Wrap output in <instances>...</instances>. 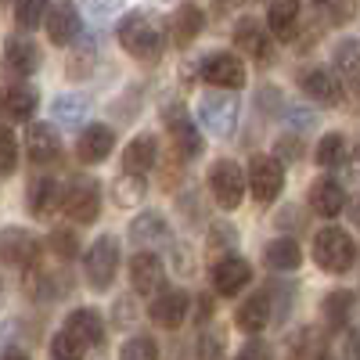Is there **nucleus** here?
<instances>
[{"label":"nucleus","mask_w":360,"mask_h":360,"mask_svg":"<svg viewBox=\"0 0 360 360\" xmlns=\"http://www.w3.org/2000/svg\"><path fill=\"white\" fill-rule=\"evenodd\" d=\"M234 360H270V349L263 342H252V346H245L242 353H238Z\"/></svg>","instance_id":"47"},{"label":"nucleus","mask_w":360,"mask_h":360,"mask_svg":"<svg viewBox=\"0 0 360 360\" xmlns=\"http://www.w3.org/2000/svg\"><path fill=\"white\" fill-rule=\"evenodd\" d=\"M65 332H69V335H76L86 349L105 342V324H101V314H98V310H90V307H76V310L65 317Z\"/></svg>","instance_id":"24"},{"label":"nucleus","mask_w":360,"mask_h":360,"mask_svg":"<svg viewBox=\"0 0 360 360\" xmlns=\"http://www.w3.org/2000/svg\"><path fill=\"white\" fill-rule=\"evenodd\" d=\"M299 90H303L310 101H317V105H339V101H342V83H339V76H335L332 69H321V65L299 72Z\"/></svg>","instance_id":"13"},{"label":"nucleus","mask_w":360,"mask_h":360,"mask_svg":"<svg viewBox=\"0 0 360 360\" xmlns=\"http://www.w3.org/2000/svg\"><path fill=\"white\" fill-rule=\"evenodd\" d=\"M202 29H205V15H202V8H195V4L176 8L173 18H169V37H173L176 47H191V44L198 40Z\"/></svg>","instance_id":"27"},{"label":"nucleus","mask_w":360,"mask_h":360,"mask_svg":"<svg viewBox=\"0 0 360 360\" xmlns=\"http://www.w3.org/2000/svg\"><path fill=\"white\" fill-rule=\"evenodd\" d=\"M166 123H169V137H173V148H176V159H195V155H202V134L195 130V123H191V115L180 108V105H173L169 112H166Z\"/></svg>","instance_id":"14"},{"label":"nucleus","mask_w":360,"mask_h":360,"mask_svg":"<svg viewBox=\"0 0 360 360\" xmlns=\"http://www.w3.org/2000/svg\"><path fill=\"white\" fill-rule=\"evenodd\" d=\"M321 360H335V356H328V353H324V356H321Z\"/></svg>","instance_id":"55"},{"label":"nucleus","mask_w":360,"mask_h":360,"mask_svg":"<svg viewBox=\"0 0 360 360\" xmlns=\"http://www.w3.org/2000/svg\"><path fill=\"white\" fill-rule=\"evenodd\" d=\"M115 274H119V242L112 234H101L86 249V281H90V288L105 292L115 281Z\"/></svg>","instance_id":"6"},{"label":"nucleus","mask_w":360,"mask_h":360,"mask_svg":"<svg viewBox=\"0 0 360 360\" xmlns=\"http://www.w3.org/2000/svg\"><path fill=\"white\" fill-rule=\"evenodd\" d=\"M130 285L137 295H155L162 285H166V263L155 256V252H137L130 259Z\"/></svg>","instance_id":"15"},{"label":"nucleus","mask_w":360,"mask_h":360,"mask_svg":"<svg viewBox=\"0 0 360 360\" xmlns=\"http://www.w3.org/2000/svg\"><path fill=\"white\" fill-rule=\"evenodd\" d=\"M310 209L317 217H339L342 209H346V188L339 184L335 176H317L314 184H310Z\"/></svg>","instance_id":"20"},{"label":"nucleus","mask_w":360,"mask_h":360,"mask_svg":"<svg viewBox=\"0 0 360 360\" xmlns=\"http://www.w3.org/2000/svg\"><path fill=\"white\" fill-rule=\"evenodd\" d=\"M40 25H47V40L54 47H69L83 33V18H79V8L72 4V0H58V4H51L44 11Z\"/></svg>","instance_id":"8"},{"label":"nucleus","mask_w":360,"mask_h":360,"mask_svg":"<svg viewBox=\"0 0 360 360\" xmlns=\"http://www.w3.org/2000/svg\"><path fill=\"white\" fill-rule=\"evenodd\" d=\"M119 44H123V51L134 54L137 62H155L166 51V37H162L159 22L144 11H130L119 22Z\"/></svg>","instance_id":"1"},{"label":"nucleus","mask_w":360,"mask_h":360,"mask_svg":"<svg viewBox=\"0 0 360 360\" xmlns=\"http://www.w3.org/2000/svg\"><path fill=\"white\" fill-rule=\"evenodd\" d=\"M18 169V137L8 123H0V176H11Z\"/></svg>","instance_id":"37"},{"label":"nucleus","mask_w":360,"mask_h":360,"mask_svg":"<svg viewBox=\"0 0 360 360\" xmlns=\"http://www.w3.org/2000/svg\"><path fill=\"white\" fill-rule=\"evenodd\" d=\"M51 356H54V360H83V356H86V346L62 328V332L51 339Z\"/></svg>","instance_id":"38"},{"label":"nucleus","mask_w":360,"mask_h":360,"mask_svg":"<svg viewBox=\"0 0 360 360\" xmlns=\"http://www.w3.org/2000/svg\"><path fill=\"white\" fill-rule=\"evenodd\" d=\"M346 162V137L335 130V134H324L321 144H317V166L332 169V166H342Z\"/></svg>","instance_id":"35"},{"label":"nucleus","mask_w":360,"mask_h":360,"mask_svg":"<svg viewBox=\"0 0 360 360\" xmlns=\"http://www.w3.org/2000/svg\"><path fill=\"white\" fill-rule=\"evenodd\" d=\"M202 79L217 90H238L245 86V62L231 51H217L202 62Z\"/></svg>","instance_id":"9"},{"label":"nucleus","mask_w":360,"mask_h":360,"mask_svg":"<svg viewBox=\"0 0 360 360\" xmlns=\"http://www.w3.org/2000/svg\"><path fill=\"white\" fill-rule=\"evenodd\" d=\"M224 353H227L224 332H217V328H205V332L198 335V360H224Z\"/></svg>","instance_id":"40"},{"label":"nucleus","mask_w":360,"mask_h":360,"mask_svg":"<svg viewBox=\"0 0 360 360\" xmlns=\"http://www.w3.org/2000/svg\"><path fill=\"white\" fill-rule=\"evenodd\" d=\"M119 8H123V0H86V11L94 15V18H108Z\"/></svg>","instance_id":"46"},{"label":"nucleus","mask_w":360,"mask_h":360,"mask_svg":"<svg viewBox=\"0 0 360 360\" xmlns=\"http://www.w3.org/2000/svg\"><path fill=\"white\" fill-rule=\"evenodd\" d=\"M346 360H356V335L346 332Z\"/></svg>","instance_id":"51"},{"label":"nucleus","mask_w":360,"mask_h":360,"mask_svg":"<svg viewBox=\"0 0 360 360\" xmlns=\"http://www.w3.org/2000/svg\"><path fill=\"white\" fill-rule=\"evenodd\" d=\"M263 259H266L270 270H299V263H303V249H299V242H292V238H274V242L266 245Z\"/></svg>","instance_id":"30"},{"label":"nucleus","mask_w":360,"mask_h":360,"mask_svg":"<svg viewBox=\"0 0 360 360\" xmlns=\"http://www.w3.org/2000/svg\"><path fill=\"white\" fill-rule=\"evenodd\" d=\"M299 0H270L266 4V33L278 40H295V25H299Z\"/></svg>","instance_id":"22"},{"label":"nucleus","mask_w":360,"mask_h":360,"mask_svg":"<svg viewBox=\"0 0 360 360\" xmlns=\"http://www.w3.org/2000/svg\"><path fill=\"white\" fill-rule=\"evenodd\" d=\"M324 349H321V339L314 328H303L288 339V360H321Z\"/></svg>","instance_id":"34"},{"label":"nucleus","mask_w":360,"mask_h":360,"mask_svg":"<svg viewBox=\"0 0 360 360\" xmlns=\"http://www.w3.org/2000/svg\"><path fill=\"white\" fill-rule=\"evenodd\" d=\"M40 259V238L37 234H29L22 227H4L0 231V263H8V266H33Z\"/></svg>","instance_id":"10"},{"label":"nucleus","mask_w":360,"mask_h":360,"mask_svg":"<svg viewBox=\"0 0 360 360\" xmlns=\"http://www.w3.org/2000/svg\"><path fill=\"white\" fill-rule=\"evenodd\" d=\"M25 288H29V295H33V299H40V303H47V299H58V295H62L58 274H51V270H44V266H29Z\"/></svg>","instance_id":"32"},{"label":"nucleus","mask_w":360,"mask_h":360,"mask_svg":"<svg viewBox=\"0 0 360 360\" xmlns=\"http://www.w3.org/2000/svg\"><path fill=\"white\" fill-rule=\"evenodd\" d=\"M58 205H62V184L54 176H37L29 184V213L37 220H51Z\"/></svg>","instance_id":"25"},{"label":"nucleus","mask_w":360,"mask_h":360,"mask_svg":"<svg viewBox=\"0 0 360 360\" xmlns=\"http://www.w3.org/2000/svg\"><path fill=\"white\" fill-rule=\"evenodd\" d=\"M144 195H148V184H144V176H141V173H123V176H115V180H112V202H115L119 209L137 205Z\"/></svg>","instance_id":"31"},{"label":"nucleus","mask_w":360,"mask_h":360,"mask_svg":"<svg viewBox=\"0 0 360 360\" xmlns=\"http://www.w3.org/2000/svg\"><path fill=\"white\" fill-rule=\"evenodd\" d=\"M314 8L328 15V22H349L353 18V0H314Z\"/></svg>","instance_id":"44"},{"label":"nucleus","mask_w":360,"mask_h":360,"mask_svg":"<svg viewBox=\"0 0 360 360\" xmlns=\"http://www.w3.org/2000/svg\"><path fill=\"white\" fill-rule=\"evenodd\" d=\"M217 4H227L231 8V4H238V0H217Z\"/></svg>","instance_id":"53"},{"label":"nucleus","mask_w":360,"mask_h":360,"mask_svg":"<svg viewBox=\"0 0 360 360\" xmlns=\"http://www.w3.org/2000/svg\"><path fill=\"white\" fill-rule=\"evenodd\" d=\"M83 112H86V101L83 98H72V94L54 98V115L62 119V123H76V119H83Z\"/></svg>","instance_id":"43"},{"label":"nucleus","mask_w":360,"mask_h":360,"mask_svg":"<svg viewBox=\"0 0 360 360\" xmlns=\"http://www.w3.org/2000/svg\"><path fill=\"white\" fill-rule=\"evenodd\" d=\"M314 259L328 274H349L356 263V242L342 227H324L314 238Z\"/></svg>","instance_id":"2"},{"label":"nucleus","mask_w":360,"mask_h":360,"mask_svg":"<svg viewBox=\"0 0 360 360\" xmlns=\"http://www.w3.org/2000/svg\"><path fill=\"white\" fill-rule=\"evenodd\" d=\"M238 112H242V105H238L234 94H227V90H209V94L198 98V119H202V127L209 134H217V137H231L238 130Z\"/></svg>","instance_id":"3"},{"label":"nucleus","mask_w":360,"mask_h":360,"mask_svg":"<svg viewBox=\"0 0 360 360\" xmlns=\"http://www.w3.org/2000/svg\"><path fill=\"white\" fill-rule=\"evenodd\" d=\"M0 295H4V285H0Z\"/></svg>","instance_id":"56"},{"label":"nucleus","mask_w":360,"mask_h":360,"mask_svg":"<svg viewBox=\"0 0 360 360\" xmlns=\"http://www.w3.org/2000/svg\"><path fill=\"white\" fill-rule=\"evenodd\" d=\"M252 281V266L249 259L242 256H220L213 263V288L220 295H238V292H245Z\"/></svg>","instance_id":"16"},{"label":"nucleus","mask_w":360,"mask_h":360,"mask_svg":"<svg viewBox=\"0 0 360 360\" xmlns=\"http://www.w3.org/2000/svg\"><path fill=\"white\" fill-rule=\"evenodd\" d=\"M234 47L245 51L249 58H256V62H270L274 58V37L266 33V25L259 18H242L234 25Z\"/></svg>","instance_id":"12"},{"label":"nucleus","mask_w":360,"mask_h":360,"mask_svg":"<svg viewBox=\"0 0 360 360\" xmlns=\"http://www.w3.org/2000/svg\"><path fill=\"white\" fill-rule=\"evenodd\" d=\"M40 69V51L33 40H25V37H8L4 44V72L15 76V79H25V76H33Z\"/></svg>","instance_id":"18"},{"label":"nucleus","mask_w":360,"mask_h":360,"mask_svg":"<svg viewBox=\"0 0 360 360\" xmlns=\"http://www.w3.org/2000/svg\"><path fill=\"white\" fill-rule=\"evenodd\" d=\"M335 76H339V83L356 90V40L353 37H346L335 47Z\"/></svg>","instance_id":"33"},{"label":"nucleus","mask_w":360,"mask_h":360,"mask_svg":"<svg viewBox=\"0 0 360 360\" xmlns=\"http://www.w3.org/2000/svg\"><path fill=\"white\" fill-rule=\"evenodd\" d=\"M37 105H40V94H37V86L25 83V79H15V83H8L4 90H0V115L11 119V123L33 119Z\"/></svg>","instance_id":"11"},{"label":"nucleus","mask_w":360,"mask_h":360,"mask_svg":"<svg viewBox=\"0 0 360 360\" xmlns=\"http://www.w3.org/2000/svg\"><path fill=\"white\" fill-rule=\"evenodd\" d=\"M188 310H191V295L180 292V288H173V292H162L155 303L148 307V317H152L159 328H166V332H176V328L184 324Z\"/></svg>","instance_id":"17"},{"label":"nucleus","mask_w":360,"mask_h":360,"mask_svg":"<svg viewBox=\"0 0 360 360\" xmlns=\"http://www.w3.org/2000/svg\"><path fill=\"white\" fill-rule=\"evenodd\" d=\"M274 159L278 162H295L299 159V152H303V144H299V134H285L281 141H278V148H274Z\"/></svg>","instance_id":"45"},{"label":"nucleus","mask_w":360,"mask_h":360,"mask_svg":"<svg viewBox=\"0 0 360 360\" xmlns=\"http://www.w3.org/2000/svg\"><path fill=\"white\" fill-rule=\"evenodd\" d=\"M115 321H119V324H130V299H127V295L115 303Z\"/></svg>","instance_id":"49"},{"label":"nucleus","mask_w":360,"mask_h":360,"mask_svg":"<svg viewBox=\"0 0 360 360\" xmlns=\"http://www.w3.org/2000/svg\"><path fill=\"white\" fill-rule=\"evenodd\" d=\"M292 123H295L299 130H314V127H317V115H314V112H292ZM299 130H292V134H299Z\"/></svg>","instance_id":"48"},{"label":"nucleus","mask_w":360,"mask_h":360,"mask_svg":"<svg viewBox=\"0 0 360 360\" xmlns=\"http://www.w3.org/2000/svg\"><path fill=\"white\" fill-rule=\"evenodd\" d=\"M119 360H159V346H155V339H148V335H134V339L123 342Z\"/></svg>","instance_id":"39"},{"label":"nucleus","mask_w":360,"mask_h":360,"mask_svg":"<svg viewBox=\"0 0 360 360\" xmlns=\"http://www.w3.org/2000/svg\"><path fill=\"white\" fill-rule=\"evenodd\" d=\"M112 148H115V130L105 123H90L76 141V155L83 162H105Z\"/></svg>","instance_id":"21"},{"label":"nucleus","mask_w":360,"mask_h":360,"mask_svg":"<svg viewBox=\"0 0 360 360\" xmlns=\"http://www.w3.org/2000/svg\"><path fill=\"white\" fill-rule=\"evenodd\" d=\"M198 317H202V321L213 317V295H202V299H198Z\"/></svg>","instance_id":"50"},{"label":"nucleus","mask_w":360,"mask_h":360,"mask_svg":"<svg viewBox=\"0 0 360 360\" xmlns=\"http://www.w3.org/2000/svg\"><path fill=\"white\" fill-rule=\"evenodd\" d=\"M25 155L37 166L54 162L58 155H62V134H58L54 127H47V123H33L29 134H25Z\"/></svg>","instance_id":"19"},{"label":"nucleus","mask_w":360,"mask_h":360,"mask_svg":"<svg viewBox=\"0 0 360 360\" xmlns=\"http://www.w3.org/2000/svg\"><path fill=\"white\" fill-rule=\"evenodd\" d=\"M209 191H213V202L220 209H238L245 198V169L231 159L213 162V169H209Z\"/></svg>","instance_id":"5"},{"label":"nucleus","mask_w":360,"mask_h":360,"mask_svg":"<svg viewBox=\"0 0 360 360\" xmlns=\"http://www.w3.org/2000/svg\"><path fill=\"white\" fill-rule=\"evenodd\" d=\"M353 303H356V295H353L349 288L328 292V295H324V324L332 328V332H342L346 321L353 317Z\"/></svg>","instance_id":"29"},{"label":"nucleus","mask_w":360,"mask_h":360,"mask_svg":"<svg viewBox=\"0 0 360 360\" xmlns=\"http://www.w3.org/2000/svg\"><path fill=\"white\" fill-rule=\"evenodd\" d=\"M8 4H15V0H0V8H8Z\"/></svg>","instance_id":"54"},{"label":"nucleus","mask_w":360,"mask_h":360,"mask_svg":"<svg viewBox=\"0 0 360 360\" xmlns=\"http://www.w3.org/2000/svg\"><path fill=\"white\" fill-rule=\"evenodd\" d=\"M285 188V166L274 155H252L249 159V191L256 202H274Z\"/></svg>","instance_id":"7"},{"label":"nucleus","mask_w":360,"mask_h":360,"mask_svg":"<svg viewBox=\"0 0 360 360\" xmlns=\"http://www.w3.org/2000/svg\"><path fill=\"white\" fill-rule=\"evenodd\" d=\"M0 360H33V356H29L25 349H8V353L0 356Z\"/></svg>","instance_id":"52"},{"label":"nucleus","mask_w":360,"mask_h":360,"mask_svg":"<svg viewBox=\"0 0 360 360\" xmlns=\"http://www.w3.org/2000/svg\"><path fill=\"white\" fill-rule=\"evenodd\" d=\"M130 242L152 252V249H159V245L169 242V224L159 213H141V217L130 220Z\"/></svg>","instance_id":"23"},{"label":"nucleus","mask_w":360,"mask_h":360,"mask_svg":"<svg viewBox=\"0 0 360 360\" xmlns=\"http://www.w3.org/2000/svg\"><path fill=\"white\" fill-rule=\"evenodd\" d=\"M159 162V141L152 137V134H144V137H137V141H130L127 144V152H123V173H148Z\"/></svg>","instance_id":"28"},{"label":"nucleus","mask_w":360,"mask_h":360,"mask_svg":"<svg viewBox=\"0 0 360 360\" xmlns=\"http://www.w3.org/2000/svg\"><path fill=\"white\" fill-rule=\"evenodd\" d=\"M270 317H274V310H270V295L266 292L249 295L245 303L234 310V324L242 328V332H249V335H259L263 328L270 324Z\"/></svg>","instance_id":"26"},{"label":"nucleus","mask_w":360,"mask_h":360,"mask_svg":"<svg viewBox=\"0 0 360 360\" xmlns=\"http://www.w3.org/2000/svg\"><path fill=\"white\" fill-rule=\"evenodd\" d=\"M231 249H238V231L227 220L209 227V252H213V256H234Z\"/></svg>","instance_id":"36"},{"label":"nucleus","mask_w":360,"mask_h":360,"mask_svg":"<svg viewBox=\"0 0 360 360\" xmlns=\"http://www.w3.org/2000/svg\"><path fill=\"white\" fill-rule=\"evenodd\" d=\"M62 209L76 224H94L101 213V188L94 176H72L69 188L62 191Z\"/></svg>","instance_id":"4"},{"label":"nucleus","mask_w":360,"mask_h":360,"mask_svg":"<svg viewBox=\"0 0 360 360\" xmlns=\"http://www.w3.org/2000/svg\"><path fill=\"white\" fill-rule=\"evenodd\" d=\"M51 249H54L58 259H76V252H79L76 231H72V227H58V231L51 234Z\"/></svg>","instance_id":"42"},{"label":"nucleus","mask_w":360,"mask_h":360,"mask_svg":"<svg viewBox=\"0 0 360 360\" xmlns=\"http://www.w3.org/2000/svg\"><path fill=\"white\" fill-rule=\"evenodd\" d=\"M51 8V0H18V11H15V22L22 29H37L44 22V11Z\"/></svg>","instance_id":"41"}]
</instances>
